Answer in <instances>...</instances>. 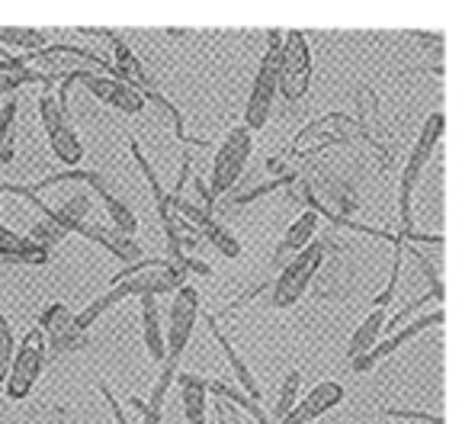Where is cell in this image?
Here are the masks:
<instances>
[{"instance_id":"cell-31","label":"cell","mask_w":462,"mask_h":424,"mask_svg":"<svg viewBox=\"0 0 462 424\" xmlns=\"http://www.w3.org/2000/svg\"><path fill=\"white\" fill-rule=\"evenodd\" d=\"M90 180V171H80V167H65V171L58 174H49V177H42L39 184H32V190H51V187H61V184H87Z\"/></svg>"},{"instance_id":"cell-6","label":"cell","mask_w":462,"mask_h":424,"mask_svg":"<svg viewBox=\"0 0 462 424\" xmlns=\"http://www.w3.org/2000/svg\"><path fill=\"white\" fill-rule=\"evenodd\" d=\"M311 87V49L302 29H289L280 52V94L286 103H299Z\"/></svg>"},{"instance_id":"cell-22","label":"cell","mask_w":462,"mask_h":424,"mask_svg":"<svg viewBox=\"0 0 462 424\" xmlns=\"http://www.w3.org/2000/svg\"><path fill=\"white\" fill-rule=\"evenodd\" d=\"M142 338L148 347V357L154 363L167 360V341L164 328H161V312H158V296H142Z\"/></svg>"},{"instance_id":"cell-26","label":"cell","mask_w":462,"mask_h":424,"mask_svg":"<svg viewBox=\"0 0 462 424\" xmlns=\"http://www.w3.org/2000/svg\"><path fill=\"white\" fill-rule=\"evenodd\" d=\"M16 94L7 97L4 109H0V165H10L14 161V126H16Z\"/></svg>"},{"instance_id":"cell-25","label":"cell","mask_w":462,"mask_h":424,"mask_svg":"<svg viewBox=\"0 0 462 424\" xmlns=\"http://www.w3.org/2000/svg\"><path fill=\"white\" fill-rule=\"evenodd\" d=\"M0 45H10V49L39 52L49 45V29H32V26H0Z\"/></svg>"},{"instance_id":"cell-15","label":"cell","mask_w":462,"mask_h":424,"mask_svg":"<svg viewBox=\"0 0 462 424\" xmlns=\"http://www.w3.org/2000/svg\"><path fill=\"white\" fill-rule=\"evenodd\" d=\"M36 328H42V334H49L51 341V351L55 353H68L74 351V347L80 344V334L78 325H74V316L68 306H61V302H51V306H45L42 316H39V325Z\"/></svg>"},{"instance_id":"cell-7","label":"cell","mask_w":462,"mask_h":424,"mask_svg":"<svg viewBox=\"0 0 462 424\" xmlns=\"http://www.w3.org/2000/svg\"><path fill=\"white\" fill-rule=\"evenodd\" d=\"M280 49H267L257 65V78H254L251 97H247L245 107V129H263L270 119V109H273V100L280 97Z\"/></svg>"},{"instance_id":"cell-17","label":"cell","mask_w":462,"mask_h":424,"mask_svg":"<svg viewBox=\"0 0 462 424\" xmlns=\"http://www.w3.org/2000/svg\"><path fill=\"white\" fill-rule=\"evenodd\" d=\"M315 231H318V212H311V209H305L302 216L292 219V225H289L286 235H282V238H280V245H276L273 260H270L276 274L282 270V264H286V260H292L299 251H302V248H309V245H311V238H315Z\"/></svg>"},{"instance_id":"cell-23","label":"cell","mask_w":462,"mask_h":424,"mask_svg":"<svg viewBox=\"0 0 462 424\" xmlns=\"http://www.w3.org/2000/svg\"><path fill=\"white\" fill-rule=\"evenodd\" d=\"M385 322H389V316H385V309H373L366 318L360 322V328L350 334V344H346V357L356 360L363 357L366 351H373L375 344H379V338H383V328Z\"/></svg>"},{"instance_id":"cell-9","label":"cell","mask_w":462,"mask_h":424,"mask_svg":"<svg viewBox=\"0 0 462 424\" xmlns=\"http://www.w3.org/2000/svg\"><path fill=\"white\" fill-rule=\"evenodd\" d=\"M42 363H45V334H42V328H32L26 338H23V344L16 347V357H14V363H10L7 382H4L7 399L23 402V399L32 392V386H36L39 373H42Z\"/></svg>"},{"instance_id":"cell-28","label":"cell","mask_w":462,"mask_h":424,"mask_svg":"<svg viewBox=\"0 0 462 424\" xmlns=\"http://www.w3.org/2000/svg\"><path fill=\"white\" fill-rule=\"evenodd\" d=\"M299 389H302V373H299V370H289L286 380H282V386H280V399H276V405H273L276 421H282V418L292 411V405L299 402Z\"/></svg>"},{"instance_id":"cell-29","label":"cell","mask_w":462,"mask_h":424,"mask_svg":"<svg viewBox=\"0 0 462 424\" xmlns=\"http://www.w3.org/2000/svg\"><path fill=\"white\" fill-rule=\"evenodd\" d=\"M65 235H68V231L61 229V225L51 222V219H39V222L29 229L26 238H29V241H36V245H42L45 251H49L51 245H61V241H65Z\"/></svg>"},{"instance_id":"cell-8","label":"cell","mask_w":462,"mask_h":424,"mask_svg":"<svg viewBox=\"0 0 462 424\" xmlns=\"http://www.w3.org/2000/svg\"><path fill=\"white\" fill-rule=\"evenodd\" d=\"M39 119H42V129L49 136V148L61 165L68 167H78L80 158H84V145H80L78 132H74L71 119L58 100L51 94H42L39 97Z\"/></svg>"},{"instance_id":"cell-33","label":"cell","mask_w":462,"mask_h":424,"mask_svg":"<svg viewBox=\"0 0 462 424\" xmlns=\"http://www.w3.org/2000/svg\"><path fill=\"white\" fill-rule=\"evenodd\" d=\"M100 396H103V402L109 405V411H113V418H116V424H132L129 418H125V411H123V405H119V399L113 396V389L106 386V382H100Z\"/></svg>"},{"instance_id":"cell-30","label":"cell","mask_w":462,"mask_h":424,"mask_svg":"<svg viewBox=\"0 0 462 424\" xmlns=\"http://www.w3.org/2000/svg\"><path fill=\"white\" fill-rule=\"evenodd\" d=\"M16 357V341H14V328L4 316H0V386L7 382V373H10V363Z\"/></svg>"},{"instance_id":"cell-24","label":"cell","mask_w":462,"mask_h":424,"mask_svg":"<svg viewBox=\"0 0 462 424\" xmlns=\"http://www.w3.org/2000/svg\"><path fill=\"white\" fill-rule=\"evenodd\" d=\"M206 392H212L216 399H225V402H231V405H238V409H245L247 415H251L257 424H273V421H270L267 411L260 409V402H254L251 396H245V392H238V389H231L228 382H222V380H206Z\"/></svg>"},{"instance_id":"cell-2","label":"cell","mask_w":462,"mask_h":424,"mask_svg":"<svg viewBox=\"0 0 462 424\" xmlns=\"http://www.w3.org/2000/svg\"><path fill=\"white\" fill-rule=\"evenodd\" d=\"M443 129H447V116L443 113H430L427 116L424 129H420L418 142L411 148V158L408 165L402 167V180H398V231H411L414 229V219H411V196H414V187H418L420 174H424L427 161L433 158V148L437 142L443 138Z\"/></svg>"},{"instance_id":"cell-5","label":"cell","mask_w":462,"mask_h":424,"mask_svg":"<svg viewBox=\"0 0 462 424\" xmlns=\"http://www.w3.org/2000/svg\"><path fill=\"white\" fill-rule=\"evenodd\" d=\"M254 151V136L245 126H235V129L225 136V142L218 145L216 161H212V177H209V196L218 200L222 193L235 190V184L245 174V165Z\"/></svg>"},{"instance_id":"cell-4","label":"cell","mask_w":462,"mask_h":424,"mask_svg":"<svg viewBox=\"0 0 462 424\" xmlns=\"http://www.w3.org/2000/svg\"><path fill=\"white\" fill-rule=\"evenodd\" d=\"M325 241H311L309 248L296 254L292 260L282 264V270L273 280V306L276 309H289L296 306L305 293H309V283L315 280V274L325 264Z\"/></svg>"},{"instance_id":"cell-32","label":"cell","mask_w":462,"mask_h":424,"mask_svg":"<svg viewBox=\"0 0 462 424\" xmlns=\"http://www.w3.org/2000/svg\"><path fill=\"white\" fill-rule=\"evenodd\" d=\"M385 418H402V421H424V424H443L440 415H430V411H414V409H379Z\"/></svg>"},{"instance_id":"cell-11","label":"cell","mask_w":462,"mask_h":424,"mask_svg":"<svg viewBox=\"0 0 462 424\" xmlns=\"http://www.w3.org/2000/svg\"><path fill=\"white\" fill-rule=\"evenodd\" d=\"M171 212H177V216H183V222H189L196 229V235L206 238V245H212L218 254H225V258H241V241L235 235H231L228 229H225L222 222H218L212 212H206L202 206H196V203L183 200V196H171Z\"/></svg>"},{"instance_id":"cell-34","label":"cell","mask_w":462,"mask_h":424,"mask_svg":"<svg viewBox=\"0 0 462 424\" xmlns=\"http://www.w3.org/2000/svg\"><path fill=\"white\" fill-rule=\"evenodd\" d=\"M177 267H180V270H187V274L212 277V267L206 264V260H196V258H189V254H183V258L177 260Z\"/></svg>"},{"instance_id":"cell-38","label":"cell","mask_w":462,"mask_h":424,"mask_svg":"<svg viewBox=\"0 0 462 424\" xmlns=\"http://www.w3.org/2000/svg\"><path fill=\"white\" fill-rule=\"evenodd\" d=\"M14 58H16V55H10V52L4 49V45H0V65H4V61H14Z\"/></svg>"},{"instance_id":"cell-21","label":"cell","mask_w":462,"mask_h":424,"mask_svg":"<svg viewBox=\"0 0 462 424\" xmlns=\"http://www.w3.org/2000/svg\"><path fill=\"white\" fill-rule=\"evenodd\" d=\"M90 187H94V193H100V203H103V209H106V219H109V225H113L116 231H123V235H129V238H135V231H138V219H135V212H132L129 206H125L119 196H113L109 193V187L103 184V177L97 171H90V180H87Z\"/></svg>"},{"instance_id":"cell-1","label":"cell","mask_w":462,"mask_h":424,"mask_svg":"<svg viewBox=\"0 0 462 424\" xmlns=\"http://www.w3.org/2000/svg\"><path fill=\"white\" fill-rule=\"evenodd\" d=\"M180 287H187V270L173 264V260H138V264H129L125 270L113 277V287L103 296H97L87 309H80L74 316V325L84 334L94 322H100L103 312H109L113 306H119L123 299H132V296H164V293H177Z\"/></svg>"},{"instance_id":"cell-12","label":"cell","mask_w":462,"mask_h":424,"mask_svg":"<svg viewBox=\"0 0 462 424\" xmlns=\"http://www.w3.org/2000/svg\"><path fill=\"white\" fill-rule=\"evenodd\" d=\"M74 78H78V84H84L97 100H103L106 107L119 109V113H125V116H138L148 107L142 90L119 78H106V74H100V71H74Z\"/></svg>"},{"instance_id":"cell-20","label":"cell","mask_w":462,"mask_h":424,"mask_svg":"<svg viewBox=\"0 0 462 424\" xmlns=\"http://www.w3.org/2000/svg\"><path fill=\"white\" fill-rule=\"evenodd\" d=\"M206 325H209V331H212V338H216V344L222 347V353H225V360H228L231 373H235L238 386L245 389V396H251L254 402H260V386H257V380L251 376V367H247L245 360H241V353L235 351V344H231L228 338H225V331L218 328V316H206Z\"/></svg>"},{"instance_id":"cell-37","label":"cell","mask_w":462,"mask_h":424,"mask_svg":"<svg viewBox=\"0 0 462 424\" xmlns=\"http://www.w3.org/2000/svg\"><path fill=\"white\" fill-rule=\"evenodd\" d=\"M193 187H196V193L202 196V206H206V212H212V206H216V200H212V196H209V187H206V180L196 177V180H193Z\"/></svg>"},{"instance_id":"cell-39","label":"cell","mask_w":462,"mask_h":424,"mask_svg":"<svg viewBox=\"0 0 462 424\" xmlns=\"http://www.w3.org/2000/svg\"><path fill=\"white\" fill-rule=\"evenodd\" d=\"M187 424H206V418H199V421H187Z\"/></svg>"},{"instance_id":"cell-18","label":"cell","mask_w":462,"mask_h":424,"mask_svg":"<svg viewBox=\"0 0 462 424\" xmlns=\"http://www.w3.org/2000/svg\"><path fill=\"white\" fill-rule=\"evenodd\" d=\"M106 36H109V42H113V55H116V71H119V80L138 87V90H158L154 78L148 74V68L142 65V58H138L135 52L129 49V42H125L119 33H113V29H109Z\"/></svg>"},{"instance_id":"cell-13","label":"cell","mask_w":462,"mask_h":424,"mask_svg":"<svg viewBox=\"0 0 462 424\" xmlns=\"http://www.w3.org/2000/svg\"><path fill=\"white\" fill-rule=\"evenodd\" d=\"M447 322V312L443 309H437V312H427V316H420V318H414L408 328H398L392 338H385V341H379V344L373 347V351H366L363 357H356V360H350L354 363V373H373V367H379L389 353H395L398 347H404L408 341H414L418 334H424L427 328H433V325H443Z\"/></svg>"},{"instance_id":"cell-36","label":"cell","mask_w":462,"mask_h":424,"mask_svg":"<svg viewBox=\"0 0 462 424\" xmlns=\"http://www.w3.org/2000/svg\"><path fill=\"white\" fill-rule=\"evenodd\" d=\"M216 411H218V421H222V424H245V421H241L238 411H235V405H231V415H228V409H225L222 399L216 402Z\"/></svg>"},{"instance_id":"cell-14","label":"cell","mask_w":462,"mask_h":424,"mask_svg":"<svg viewBox=\"0 0 462 424\" xmlns=\"http://www.w3.org/2000/svg\"><path fill=\"white\" fill-rule=\"evenodd\" d=\"M344 386L334 380H325L318 382V386L309 389V396H302L296 405H292V411H289L282 421H273V424H309V421H318L321 415H328L331 409H337L340 402H344Z\"/></svg>"},{"instance_id":"cell-19","label":"cell","mask_w":462,"mask_h":424,"mask_svg":"<svg viewBox=\"0 0 462 424\" xmlns=\"http://www.w3.org/2000/svg\"><path fill=\"white\" fill-rule=\"evenodd\" d=\"M0 260H7V264L42 267V264H49V251H45L42 245H36V241H29L26 235H16V231L0 225Z\"/></svg>"},{"instance_id":"cell-10","label":"cell","mask_w":462,"mask_h":424,"mask_svg":"<svg viewBox=\"0 0 462 424\" xmlns=\"http://www.w3.org/2000/svg\"><path fill=\"white\" fill-rule=\"evenodd\" d=\"M199 322V293L193 287H180L177 296L171 302V318H167V360L164 363H173L180 367V357L187 351L189 338H193V328Z\"/></svg>"},{"instance_id":"cell-27","label":"cell","mask_w":462,"mask_h":424,"mask_svg":"<svg viewBox=\"0 0 462 424\" xmlns=\"http://www.w3.org/2000/svg\"><path fill=\"white\" fill-rule=\"evenodd\" d=\"M26 84H42L51 90V84L55 80L49 78V74H42L39 68H26V71H16V74H0V97H14L20 87Z\"/></svg>"},{"instance_id":"cell-16","label":"cell","mask_w":462,"mask_h":424,"mask_svg":"<svg viewBox=\"0 0 462 424\" xmlns=\"http://www.w3.org/2000/svg\"><path fill=\"white\" fill-rule=\"evenodd\" d=\"M74 235H84L90 238L94 245H100L103 251H109L113 258H119L125 267L129 264H138V260H144L142 254V245H138L135 238L123 235V231H116L113 225H100V222H80L78 229H74Z\"/></svg>"},{"instance_id":"cell-3","label":"cell","mask_w":462,"mask_h":424,"mask_svg":"<svg viewBox=\"0 0 462 424\" xmlns=\"http://www.w3.org/2000/svg\"><path fill=\"white\" fill-rule=\"evenodd\" d=\"M23 61H26V68L39 65V71L49 74L51 80H61L71 71H90V68H100L106 78H119L116 65H109L103 55L78 49V45H68V42H51L39 52H29V55H23Z\"/></svg>"},{"instance_id":"cell-35","label":"cell","mask_w":462,"mask_h":424,"mask_svg":"<svg viewBox=\"0 0 462 424\" xmlns=\"http://www.w3.org/2000/svg\"><path fill=\"white\" fill-rule=\"evenodd\" d=\"M189 174H193V158H189V155H183V171H180V177H177V184H173V193L171 196H180L183 193Z\"/></svg>"}]
</instances>
